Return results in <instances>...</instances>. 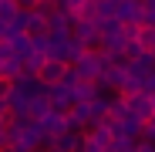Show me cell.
<instances>
[{
    "instance_id": "6da1fadb",
    "label": "cell",
    "mask_w": 155,
    "mask_h": 152,
    "mask_svg": "<svg viewBox=\"0 0 155 152\" xmlns=\"http://www.w3.org/2000/svg\"><path fill=\"white\" fill-rule=\"evenodd\" d=\"M105 64H108V61H105L101 51H84V54L71 64V71L78 74V81H91V85H94V81L101 78V71H105Z\"/></svg>"
},
{
    "instance_id": "7a4b0ae2",
    "label": "cell",
    "mask_w": 155,
    "mask_h": 152,
    "mask_svg": "<svg viewBox=\"0 0 155 152\" xmlns=\"http://www.w3.org/2000/svg\"><path fill=\"white\" fill-rule=\"evenodd\" d=\"M115 20L121 27H142V4L138 0H118L115 4Z\"/></svg>"
},
{
    "instance_id": "3957f363",
    "label": "cell",
    "mask_w": 155,
    "mask_h": 152,
    "mask_svg": "<svg viewBox=\"0 0 155 152\" xmlns=\"http://www.w3.org/2000/svg\"><path fill=\"white\" fill-rule=\"evenodd\" d=\"M64 71H68V64H61V61H44L41 68H37V85L41 88H54V85H61V78H64Z\"/></svg>"
},
{
    "instance_id": "277c9868",
    "label": "cell",
    "mask_w": 155,
    "mask_h": 152,
    "mask_svg": "<svg viewBox=\"0 0 155 152\" xmlns=\"http://www.w3.org/2000/svg\"><path fill=\"white\" fill-rule=\"evenodd\" d=\"M125 105H128V115H132V118H138L142 125L145 122H152L155 118V108H152V98L148 95H132V98H125Z\"/></svg>"
},
{
    "instance_id": "5b68a950",
    "label": "cell",
    "mask_w": 155,
    "mask_h": 152,
    "mask_svg": "<svg viewBox=\"0 0 155 152\" xmlns=\"http://www.w3.org/2000/svg\"><path fill=\"white\" fill-rule=\"evenodd\" d=\"M37 125H41V132H44L47 139H58L61 132H68V118H64V115H58V112H47Z\"/></svg>"
},
{
    "instance_id": "8992f818",
    "label": "cell",
    "mask_w": 155,
    "mask_h": 152,
    "mask_svg": "<svg viewBox=\"0 0 155 152\" xmlns=\"http://www.w3.org/2000/svg\"><path fill=\"white\" fill-rule=\"evenodd\" d=\"M51 145H54L58 152H81L84 149V139L74 135V132H61L58 139H51Z\"/></svg>"
},
{
    "instance_id": "52a82bcc",
    "label": "cell",
    "mask_w": 155,
    "mask_h": 152,
    "mask_svg": "<svg viewBox=\"0 0 155 152\" xmlns=\"http://www.w3.org/2000/svg\"><path fill=\"white\" fill-rule=\"evenodd\" d=\"M125 118H128L125 98L121 95H108V115H105V122H125Z\"/></svg>"
},
{
    "instance_id": "ba28073f",
    "label": "cell",
    "mask_w": 155,
    "mask_h": 152,
    "mask_svg": "<svg viewBox=\"0 0 155 152\" xmlns=\"http://www.w3.org/2000/svg\"><path fill=\"white\" fill-rule=\"evenodd\" d=\"M20 74H24V61H17L14 54H7L4 61H0V78H7V81L14 85V81L20 78Z\"/></svg>"
},
{
    "instance_id": "9c48e42d",
    "label": "cell",
    "mask_w": 155,
    "mask_h": 152,
    "mask_svg": "<svg viewBox=\"0 0 155 152\" xmlns=\"http://www.w3.org/2000/svg\"><path fill=\"white\" fill-rule=\"evenodd\" d=\"M17 4H14V0H0V24H4V27H10V24L17 20Z\"/></svg>"
},
{
    "instance_id": "30bf717a",
    "label": "cell",
    "mask_w": 155,
    "mask_h": 152,
    "mask_svg": "<svg viewBox=\"0 0 155 152\" xmlns=\"http://www.w3.org/2000/svg\"><path fill=\"white\" fill-rule=\"evenodd\" d=\"M14 4H17V10H20V14H34L37 0H14Z\"/></svg>"
},
{
    "instance_id": "8fae6325",
    "label": "cell",
    "mask_w": 155,
    "mask_h": 152,
    "mask_svg": "<svg viewBox=\"0 0 155 152\" xmlns=\"http://www.w3.org/2000/svg\"><path fill=\"white\" fill-rule=\"evenodd\" d=\"M142 139L155 145V118H152V122H145V132H142Z\"/></svg>"
},
{
    "instance_id": "7c38bea8",
    "label": "cell",
    "mask_w": 155,
    "mask_h": 152,
    "mask_svg": "<svg viewBox=\"0 0 155 152\" xmlns=\"http://www.w3.org/2000/svg\"><path fill=\"white\" fill-rule=\"evenodd\" d=\"M10 88H14V85H10L7 78H0V101H7V95H10Z\"/></svg>"
},
{
    "instance_id": "4fadbf2b",
    "label": "cell",
    "mask_w": 155,
    "mask_h": 152,
    "mask_svg": "<svg viewBox=\"0 0 155 152\" xmlns=\"http://www.w3.org/2000/svg\"><path fill=\"white\" fill-rule=\"evenodd\" d=\"M132 152H155V145H152V142H145V139H142V142H138V145H135V149H132Z\"/></svg>"
},
{
    "instance_id": "5bb4252c",
    "label": "cell",
    "mask_w": 155,
    "mask_h": 152,
    "mask_svg": "<svg viewBox=\"0 0 155 152\" xmlns=\"http://www.w3.org/2000/svg\"><path fill=\"white\" fill-rule=\"evenodd\" d=\"M10 145V139H7V129H0V149H7Z\"/></svg>"
},
{
    "instance_id": "9a60e30c",
    "label": "cell",
    "mask_w": 155,
    "mask_h": 152,
    "mask_svg": "<svg viewBox=\"0 0 155 152\" xmlns=\"http://www.w3.org/2000/svg\"><path fill=\"white\" fill-rule=\"evenodd\" d=\"M41 152H58V149H54V145H44V149H41Z\"/></svg>"
},
{
    "instance_id": "2e32d148",
    "label": "cell",
    "mask_w": 155,
    "mask_h": 152,
    "mask_svg": "<svg viewBox=\"0 0 155 152\" xmlns=\"http://www.w3.org/2000/svg\"><path fill=\"white\" fill-rule=\"evenodd\" d=\"M101 152H118V149H115V145H108V149H101Z\"/></svg>"
},
{
    "instance_id": "e0dca14e",
    "label": "cell",
    "mask_w": 155,
    "mask_h": 152,
    "mask_svg": "<svg viewBox=\"0 0 155 152\" xmlns=\"http://www.w3.org/2000/svg\"><path fill=\"white\" fill-rule=\"evenodd\" d=\"M0 152H17V149H14V145H7V149H0Z\"/></svg>"
},
{
    "instance_id": "ac0fdd59",
    "label": "cell",
    "mask_w": 155,
    "mask_h": 152,
    "mask_svg": "<svg viewBox=\"0 0 155 152\" xmlns=\"http://www.w3.org/2000/svg\"><path fill=\"white\" fill-rule=\"evenodd\" d=\"M105 4H111V7H115V4H118V0H105Z\"/></svg>"
},
{
    "instance_id": "d6986e66",
    "label": "cell",
    "mask_w": 155,
    "mask_h": 152,
    "mask_svg": "<svg viewBox=\"0 0 155 152\" xmlns=\"http://www.w3.org/2000/svg\"><path fill=\"white\" fill-rule=\"evenodd\" d=\"M152 108H155V95H152Z\"/></svg>"
},
{
    "instance_id": "ffe728a7",
    "label": "cell",
    "mask_w": 155,
    "mask_h": 152,
    "mask_svg": "<svg viewBox=\"0 0 155 152\" xmlns=\"http://www.w3.org/2000/svg\"><path fill=\"white\" fill-rule=\"evenodd\" d=\"M138 4H142V0H138Z\"/></svg>"
}]
</instances>
